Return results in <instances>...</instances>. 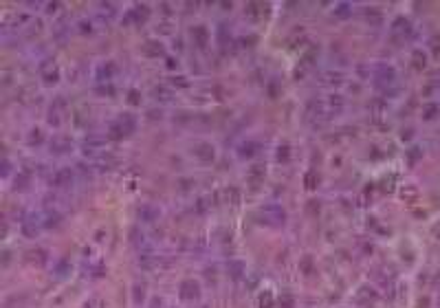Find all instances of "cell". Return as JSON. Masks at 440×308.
<instances>
[{"mask_svg": "<svg viewBox=\"0 0 440 308\" xmlns=\"http://www.w3.org/2000/svg\"><path fill=\"white\" fill-rule=\"evenodd\" d=\"M434 233H436V236H440V225H436V227H434Z\"/></svg>", "mask_w": 440, "mask_h": 308, "instance_id": "obj_1", "label": "cell"}]
</instances>
